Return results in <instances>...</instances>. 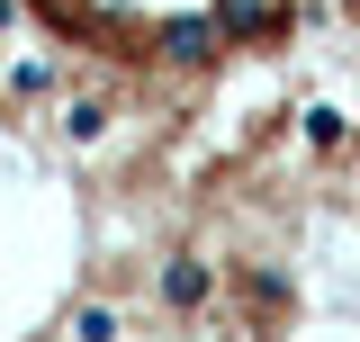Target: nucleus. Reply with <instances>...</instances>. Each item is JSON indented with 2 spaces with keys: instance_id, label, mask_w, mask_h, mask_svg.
I'll return each instance as SVG.
<instances>
[{
  "instance_id": "5",
  "label": "nucleus",
  "mask_w": 360,
  "mask_h": 342,
  "mask_svg": "<svg viewBox=\"0 0 360 342\" xmlns=\"http://www.w3.org/2000/svg\"><path fill=\"white\" fill-rule=\"evenodd\" d=\"M45 90H54V63H18L9 72V99H45Z\"/></svg>"
},
{
  "instance_id": "2",
  "label": "nucleus",
  "mask_w": 360,
  "mask_h": 342,
  "mask_svg": "<svg viewBox=\"0 0 360 342\" xmlns=\"http://www.w3.org/2000/svg\"><path fill=\"white\" fill-rule=\"evenodd\" d=\"M207 289H217L207 261H162V306H207Z\"/></svg>"
},
{
  "instance_id": "3",
  "label": "nucleus",
  "mask_w": 360,
  "mask_h": 342,
  "mask_svg": "<svg viewBox=\"0 0 360 342\" xmlns=\"http://www.w3.org/2000/svg\"><path fill=\"white\" fill-rule=\"evenodd\" d=\"M63 135H72V144H99V135H108V108H99V99H72V108H63Z\"/></svg>"
},
{
  "instance_id": "6",
  "label": "nucleus",
  "mask_w": 360,
  "mask_h": 342,
  "mask_svg": "<svg viewBox=\"0 0 360 342\" xmlns=\"http://www.w3.org/2000/svg\"><path fill=\"white\" fill-rule=\"evenodd\" d=\"M9 18H18V0H0V27H9Z\"/></svg>"
},
{
  "instance_id": "1",
  "label": "nucleus",
  "mask_w": 360,
  "mask_h": 342,
  "mask_svg": "<svg viewBox=\"0 0 360 342\" xmlns=\"http://www.w3.org/2000/svg\"><path fill=\"white\" fill-rule=\"evenodd\" d=\"M217 45H225V18H217V9H180V18H162L153 54H172V63H207Z\"/></svg>"
},
{
  "instance_id": "4",
  "label": "nucleus",
  "mask_w": 360,
  "mask_h": 342,
  "mask_svg": "<svg viewBox=\"0 0 360 342\" xmlns=\"http://www.w3.org/2000/svg\"><path fill=\"white\" fill-rule=\"evenodd\" d=\"M72 342H117V306H82L72 315Z\"/></svg>"
}]
</instances>
